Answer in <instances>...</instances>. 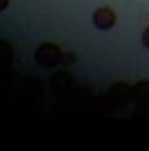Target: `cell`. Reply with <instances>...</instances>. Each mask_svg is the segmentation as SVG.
<instances>
[{
  "label": "cell",
  "mask_w": 149,
  "mask_h": 151,
  "mask_svg": "<svg viewBox=\"0 0 149 151\" xmlns=\"http://www.w3.org/2000/svg\"><path fill=\"white\" fill-rule=\"evenodd\" d=\"M62 58H63L62 48L57 43H52V42H45L40 47H37L35 50V62L42 68L57 67L58 63L62 62Z\"/></svg>",
  "instance_id": "obj_1"
},
{
  "label": "cell",
  "mask_w": 149,
  "mask_h": 151,
  "mask_svg": "<svg viewBox=\"0 0 149 151\" xmlns=\"http://www.w3.org/2000/svg\"><path fill=\"white\" fill-rule=\"evenodd\" d=\"M110 100L114 106L123 108L133 100V86L126 81H118L110 88Z\"/></svg>",
  "instance_id": "obj_2"
},
{
  "label": "cell",
  "mask_w": 149,
  "mask_h": 151,
  "mask_svg": "<svg viewBox=\"0 0 149 151\" xmlns=\"http://www.w3.org/2000/svg\"><path fill=\"white\" fill-rule=\"evenodd\" d=\"M116 23V14L110 7H100L93 12V25L98 30H111Z\"/></svg>",
  "instance_id": "obj_3"
},
{
  "label": "cell",
  "mask_w": 149,
  "mask_h": 151,
  "mask_svg": "<svg viewBox=\"0 0 149 151\" xmlns=\"http://www.w3.org/2000/svg\"><path fill=\"white\" fill-rule=\"evenodd\" d=\"M133 101L138 105H149V80H141L133 86Z\"/></svg>",
  "instance_id": "obj_4"
},
{
  "label": "cell",
  "mask_w": 149,
  "mask_h": 151,
  "mask_svg": "<svg viewBox=\"0 0 149 151\" xmlns=\"http://www.w3.org/2000/svg\"><path fill=\"white\" fill-rule=\"evenodd\" d=\"M143 45L146 48H149V27H146L144 32H143Z\"/></svg>",
  "instance_id": "obj_5"
},
{
  "label": "cell",
  "mask_w": 149,
  "mask_h": 151,
  "mask_svg": "<svg viewBox=\"0 0 149 151\" xmlns=\"http://www.w3.org/2000/svg\"><path fill=\"white\" fill-rule=\"evenodd\" d=\"M9 7V0H0V12H4Z\"/></svg>",
  "instance_id": "obj_6"
}]
</instances>
